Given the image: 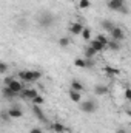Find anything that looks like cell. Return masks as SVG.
Segmentation results:
<instances>
[{"label":"cell","mask_w":131,"mask_h":133,"mask_svg":"<svg viewBox=\"0 0 131 133\" xmlns=\"http://www.w3.org/2000/svg\"><path fill=\"white\" fill-rule=\"evenodd\" d=\"M37 22L42 28H51L54 23H56V17L54 14H51L49 11H45V12H40L39 17H37Z\"/></svg>","instance_id":"obj_1"},{"label":"cell","mask_w":131,"mask_h":133,"mask_svg":"<svg viewBox=\"0 0 131 133\" xmlns=\"http://www.w3.org/2000/svg\"><path fill=\"white\" fill-rule=\"evenodd\" d=\"M40 77H42V73L35 70L34 71H26V70L19 71V81L22 82H37Z\"/></svg>","instance_id":"obj_2"},{"label":"cell","mask_w":131,"mask_h":133,"mask_svg":"<svg viewBox=\"0 0 131 133\" xmlns=\"http://www.w3.org/2000/svg\"><path fill=\"white\" fill-rule=\"evenodd\" d=\"M6 111H8V115H9L11 119H20L23 116V110H22V107L19 104H12Z\"/></svg>","instance_id":"obj_3"},{"label":"cell","mask_w":131,"mask_h":133,"mask_svg":"<svg viewBox=\"0 0 131 133\" xmlns=\"http://www.w3.org/2000/svg\"><path fill=\"white\" fill-rule=\"evenodd\" d=\"M80 110L83 113H94L97 110V104L94 101H83L80 104Z\"/></svg>","instance_id":"obj_4"},{"label":"cell","mask_w":131,"mask_h":133,"mask_svg":"<svg viewBox=\"0 0 131 133\" xmlns=\"http://www.w3.org/2000/svg\"><path fill=\"white\" fill-rule=\"evenodd\" d=\"M6 87H9V88H11L14 93H17V95H20V93H22V90L25 88V87H23V82H22V81H19V79H12Z\"/></svg>","instance_id":"obj_5"},{"label":"cell","mask_w":131,"mask_h":133,"mask_svg":"<svg viewBox=\"0 0 131 133\" xmlns=\"http://www.w3.org/2000/svg\"><path fill=\"white\" fill-rule=\"evenodd\" d=\"M110 34H111V39L113 40H117V42H122L125 39V33H123V30L120 26H114Z\"/></svg>","instance_id":"obj_6"},{"label":"cell","mask_w":131,"mask_h":133,"mask_svg":"<svg viewBox=\"0 0 131 133\" xmlns=\"http://www.w3.org/2000/svg\"><path fill=\"white\" fill-rule=\"evenodd\" d=\"M2 96H3L6 101H12V99H16L19 95H17V93H14L9 87H6V85H5V87L2 88Z\"/></svg>","instance_id":"obj_7"},{"label":"cell","mask_w":131,"mask_h":133,"mask_svg":"<svg viewBox=\"0 0 131 133\" xmlns=\"http://www.w3.org/2000/svg\"><path fill=\"white\" fill-rule=\"evenodd\" d=\"M123 5H125V0H108V3H106V6L111 11H119Z\"/></svg>","instance_id":"obj_8"},{"label":"cell","mask_w":131,"mask_h":133,"mask_svg":"<svg viewBox=\"0 0 131 133\" xmlns=\"http://www.w3.org/2000/svg\"><path fill=\"white\" fill-rule=\"evenodd\" d=\"M20 95H22L25 99H30V101H31V99H34V98L39 95V91H37L35 88H23Z\"/></svg>","instance_id":"obj_9"},{"label":"cell","mask_w":131,"mask_h":133,"mask_svg":"<svg viewBox=\"0 0 131 133\" xmlns=\"http://www.w3.org/2000/svg\"><path fill=\"white\" fill-rule=\"evenodd\" d=\"M82 30H83V25L80 22H72L69 25V33L74 34V36H79V34L82 33Z\"/></svg>","instance_id":"obj_10"},{"label":"cell","mask_w":131,"mask_h":133,"mask_svg":"<svg viewBox=\"0 0 131 133\" xmlns=\"http://www.w3.org/2000/svg\"><path fill=\"white\" fill-rule=\"evenodd\" d=\"M33 113H34V116H35L39 121L46 122V118H45V115H43V111H42L40 105H34V104H33Z\"/></svg>","instance_id":"obj_11"},{"label":"cell","mask_w":131,"mask_h":133,"mask_svg":"<svg viewBox=\"0 0 131 133\" xmlns=\"http://www.w3.org/2000/svg\"><path fill=\"white\" fill-rule=\"evenodd\" d=\"M106 48H108V50H111V51H119V50H122V43H120V42H117V40L110 39V40H108V43H106Z\"/></svg>","instance_id":"obj_12"},{"label":"cell","mask_w":131,"mask_h":133,"mask_svg":"<svg viewBox=\"0 0 131 133\" xmlns=\"http://www.w3.org/2000/svg\"><path fill=\"white\" fill-rule=\"evenodd\" d=\"M71 90L79 91V93H83V91H85V87H83V84L79 82L77 79H72V81H71Z\"/></svg>","instance_id":"obj_13"},{"label":"cell","mask_w":131,"mask_h":133,"mask_svg":"<svg viewBox=\"0 0 131 133\" xmlns=\"http://www.w3.org/2000/svg\"><path fill=\"white\" fill-rule=\"evenodd\" d=\"M90 46H91L96 53H102V51H105V50H106V46H105V45H102V43H100L99 40H96V39H94V40H91Z\"/></svg>","instance_id":"obj_14"},{"label":"cell","mask_w":131,"mask_h":133,"mask_svg":"<svg viewBox=\"0 0 131 133\" xmlns=\"http://www.w3.org/2000/svg\"><path fill=\"white\" fill-rule=\"evenodd\" d=\"M68 96H69V99L72 101V102H76V104L82 102V93H79V91L69 90V91H68Z\"/></svg>","instance_id":"obj_15"},{"label":"cell","mask_w":131,"mask_h":133,"mask_svg":"<svg viewBox=\"0 0 131 133\" xmlns=\"http://www.w3.org/2000/svg\"><path fill=\"white\" fill-rule=\"evenodd\" d=\"M108 93V87L106 85H102V84H99L94 87V95H97V96H103V95H106Z\"/></svg>","instance_id":"obj_16"},{"label":"cell","mask_w":131,"mask_h":133,"mask_svg":"<svg viewBox=\"0 0 131 133\" xmlns=\"http://www.w3.org/2000/svg\"><path fill=\"white\" fill-rule=\"evenodd\" d=\"M100 25H102V30H105L106 33H111V30L116 26L111 20H106V19H105V20H102V23H100Z\"/></svg>","instance_id":"obj_17"},{"label":"cell","mask_w":131,"mask_h":133,"mask_svg":"<svg viewBox=\"0 0 131 133\" xmlns=\"http://www.w3.org/2000/svg\"><path fill=\"white\" fill-rule=\"evenodd\" d=\"M103 71L106 73V74H110V76H117L119 74V68H114V66H105L103 68Z\"/></svg>","instance_id":"obj_18"},{"label":"cell","mask_w":131,"mask_h":133,"mask_svg":"<svg viewBox=\"0 0 131 133\" xmlns=\"http://www.w3.org/2000/svg\"><path fill=\"white\" fill-rule=\"evenodd\" d=\"M80 36H82V39H83L85 42H90V39H91V30H90V28H85V26H83V30H82Z\"/></svg>","instance_id":"obj_19"},{"label":"cell","mask_w":131,"mask_h":133,"mask_svg":"<svg viewBox=\"0 0 131 133\" xmlns=\"http://www.w3.org/2000/svg\"><path fill=\"white\" fill-rule=\"evenodd\" d=\"M53 130H54L56 133H63L66 130V127L62 124V122H54V124H53Z\"/></svg>","instance_id":"obj_20"},{"label":"cell","mask_w":131,"mask_h":133,"mask_svg":"<svg viewBox=\"0 0 131 133\" xmlns=\"http://www.w3.org/2000/svg\"><path fill=\"white\" fill-rule=\"evenodd\" d=\"M96 54H97V53H96L91 46H86V48H85V59H94Z\"/></svg>","instance_id":"obj_21"},{"label":"cell","mask_w":131,"mask_h":133,"mask_svg":"<svg viewBox=\"0 0 131 133\" xmlns=\"http://www.w3.org/2000/svg\"><path fill=\"white\" fill-rule=\"evenodd\" d=\"M77 3H79V8H80V9H88V8L91 6V2H90V0H79Z\"/></svg>","instance_id":"obj_22"},{"label":"cell","mask_w":131,"mask_h":133,"mask_svg":"<svg viewBox=\"0 0 131 133\" xmlns=\"http://www.w3.org/2000/svg\"><path fill=\"white\" fill-rule=\"evenodd\" d=\"M96 40H99L102 45H105V46H106V43H108V40H110V39H108L105 34H99L97 37H96Z\"/></svg>","instance_id":"obj_23"},{"label":"cell","mask_w":131,"mask_h":133,"mask_svg":"<svg viewBox=\"0 0 131 133\" xmlns=\"http://www.w3.org/2000/svg\"><path fill=\"white\" fill-rule=\"evenodd\" d=\"M31 102H33L34 105H42V104L45 102V98H42L40 95H37V96H35L34 99H31Z\"/></svg>","instance_id":"obj_24"},{"label":"cell","mask_w":131,"mask_h":133,"mask_svg":"<svg viewBox=\"0 0 131 133\" xmlns=\"http://www.w3.org/2000/svg\"><path fill=\"white\" fill-rule=\"evenodd\" d=\"M0 119H2V121H3V122H8V121H9V119H11V118H9V115H8V111H6V110H2V111H0Z\"/></svg>","instance_id":"obj_25"},{"label":"cell","mask_w":131,"mask_h":133,"mask_svg":"<svg viewBox=\"0 0 131 133\" xmlns=\"http://www.w3.org/2000/svg\"><path fill=\"white\" fill-rule=\"evenodd\" d=\"M59 45H60L62 48L69 46V39H68V37H62V39H59Z\"/></svg>","instance_id":"obj_26"},{"label":"cell","mask_w":131,"mask_h":133,"mask_svg":"<svg viewBox=\"0 0 131 133\" xmlns=\"http://www.w3.org/2000/svg\"><path fill=\"white\" fill-rule=\"evenodd\" d=\"M8 64H5V62H0V74H6L8 73Z\"/></svg>","instance_id":"obj_27"},{"label":"cell","mask_w":131,"mask_h":133,"mask_svg":"<svg viewBox=\"0 0 131 133\" xmlns=\"http://www.w3.org/2000/svg\"><path fill=\"white\" fill-rule=\"evenodd\" d=\"M74 65L79 66V68H85V59H80V57L76 59V61H74Z\"/></svg>","instance_id":"obj_28"},{"label":"cell","mask_w":131,"mask_h":133,"mask_svg":"<svg viewBox=\"0 0 131 133\" xmlns=\"http://www.w3.org/2000/svg\"><path fill=\"white\" fill-rule=\"evenodd\" d=\"M94 59H85V68H93L94 66Z\"/></svg>","instance_id":"obj_29"},{"label":"cell","mask_w":131,"mask_h":133,"mask_svg":"<svg viewBox=\"0 0 131 133\" xmlns=\"http://www.w3.org/2000/svg\"><path fill=\"white\" fill-rule=\"evenodd\" d=\"M12 79H16V77H14V76H6V77L3 79V84H5V85H8V84H9Z\"/></svg>","instance_id":"obj_30"},{"label":"cell","mask_w":131,"mask_h":133,"mask_svg":"<svg viewBox=\"0 0 131 133\" xmlns=\"http://www.w3.org/2000/svg\"><path fill=\"white\" fill-rule=\"evenodd\" d=\"M117 12H122V14H128V6H127V5H123V6H122V8H120Z\"/></svg>","instance_id":"obj_31"},{"label":"cell","mask_w":131,"mask_h":133,"mask_svg":"<svg viewBox=\"0 0 131 133\" xmlns=\"http://www.w3.org/2000/svg\"><path fill=\"white\" fill-rule=\"evenodd\" d=\"M125 99H127V101L131 99V90H130V88H125Z\"/></svg>","instance_id":"obj_32"},{"label":"cell","mask_w":131,"mask_h":133,"mask_svg":"<svg viewBox=\"0 0 131 133\" xmlns=\"http://www.w3.org/2000/svg\"><path fill=\"white\" fill-rule=\"evenodd\" d=\"M30 133H43V132H42V129H39V127H33V129L30 130Z\"/></svg>","instance_id":"obj_33"},{"label":"cell","mask_w":131,"mask_h":133,"mask_svg":"<svg viewBox=\"0 0 131 133\" xmlns=\"http://www.w3.org/2000/svg\"><path fill=\"white\" fill-rule=\"evenodd\" d=\"M116 133H127V130H125V129H119Z\"/></svg>","instance_id":"obj_34"},{"label":"cell","mask_w":131,"mask_h":133,"mask_svg":"<svg viewBox=\"0 0 131 133\" xmlns=\"http://www.w3.org/2000/svg\"><path fill=\"white\" fill-rule=\"evenodd\" d=\"M71 2H79V0H71Z\"/></svg>","instance_id":"obj_35"}]
</instances>
